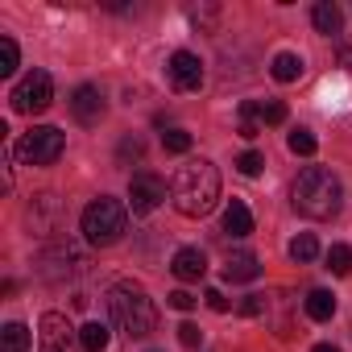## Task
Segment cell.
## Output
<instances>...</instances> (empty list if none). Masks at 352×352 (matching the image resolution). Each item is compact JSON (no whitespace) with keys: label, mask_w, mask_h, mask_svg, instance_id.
<instances>
[{"label":"cell","mask_w":352,"mask_h":352,"mask_svg":"<svg viewBox=\"0 0 352 352\" xmlns=\"http://www.w3.org/2000/svg\"><path fill=\"white\" fill-rule=\"evenodd\" d=\"M170 199H174V208H179L183 216H191V220L208 216L220 204V170L208 157L179 166V174H174V183H170Z\"/></svg>","instance_id":"6da1fadb"},{"label":"cell","mask_w":352,"mask_h":352,"mask_svg":"<svg viewBox=\"0 0 352 352\" xmlns=\"http://www.w3.org/2000/svg\"><path fill=\"white\" fill-rule=\"evenodd\" d=\"M290 199H294L298 216H307V220H331L340 212L344 191H340V179L327 166H307L294 179V187H290Z\"/></svg>","instance_id":"7a4b0ae2"},{"label":"cell","mask_w":352,"mask_h":352,"mask_svg":"<svg viewBox=\"0 0 352 352\" xmlns=\"http://www.w3.org/2000/svg\"><path fill=\"white\" fill-rule=\"evenodd\" d=\"M108 311H112V323L129 340H145L157 327V307L141 282H116L108 290Z\"/></svg>","instance_id":"3957f363"},{"label":"cell","mask_w":352,"mask_h":352,"mask_svg":"<svg viewBox=\"0 0 352 352\" xmlns=\"http://www.w3.org/2000/svg\"><path fill=\"white\" fill-rule=\"evenodd\" d=\"M124 228H129V208L120 199L100 195V199H91L83 208V236H87V245H100V249L116 245L124 236Z\"/></svg>","instance_id":"277c9868"},{"label":"cell","mask_w":352,"mask_h":352,"mask_svg":"<svg viewBox=\"0 0 352 352\" xmlns=\"http://www.w3.org/2000/svg\"><path fill=\"white\" fill-rule=\"evenodd\" d=\"M38 265H42V278H50V282H67V278H75V274L87 270V253H83L75 241L54 236V241H46Z\"/></svg>","instance_id":"5b68a950"},{"label":"cell","mask_w":352,"mask_h":352,"mask_svg":"<svg viewBox=\"0 0 352 352\" xmlns=\"http://www.w3.org/2000/svg\"><path fill=\"white\" fill-rule=\"evenodd\" d=\"M63 149H67V137H63V129H54V124L30 129V133L21 137V145H17L21 162H30V166H54V162L63 157Z\"/></svg>","instance_id":"8992f818"},{"label":"cell","mask_w":352,"mask_h":352,"mask_svg":"<svg viewBox=\"0 0 352 352\" xmlns=\"http://www.w3.org/2000/svg\"><path fill=\"white\" fill-rule=\"evenodd\" d=\"M50 100H54V79H50L46 71H30V75L9 91L13 112H25V116L46 112V108H50Z\"/></svg>","instance_id":"52a82bcc"},{"label":"cell","mask_w":352,"mask_h":352,"mask_svg":"<svg viewBox=\"0 0 352 352\" xmlns=\"http://www.w3.org/2000/svg\"><path fill=\"white\" fill-rule=\"evenodd\" d=\"M38 352H83L79 331L67 323L63 311H46L38 323Z\"/></svg>","instance_id":"ba28073f"},{"label":"cell","mask_w":352,"mask_h":352,"mask_svg":"<svg viewBox=\"0 0 352 352\" xmlns=\"http://www.w3.org/2000/svg\"><path fill=\"white\" fill-rule=\"evenodd\" d=\"M25 224H30V232L34 236H42V241H54V232H58V224H63V204H58V195H38L34 204H30V212H25Z\"/></svg>","instance_id":"9c48e42d"},{"label":"cell","mask_w":352,"mask_h":352,"mask_svg":"<svg viewBox=\"0 0 352 352\" xmlns=\"http://www.w3.org/2000/svg\"><path fill=\"white\" fill-rule=\"evenodd\" d=\"M166 75H170L174 91H199L204 87V63L191 50H174L170 63H166Z\"/></svg>","instance_id":"30bf717a"},{"label":"cell","mask_w":352,"mask_h":352,"mask_svg":"<svg viewBox=\"0 0 352 352\" xmlns=\"http://www.w3.org/2000/svg\"><path fill=\"white\" fill-rule=\"evenodd\" d=\"M162 199H166V183L157 179V174H133V183H129V208H133V216L157 212Z\"/></svg>","instance_id":"8fae6325"},{"label":"cell","mask_w":352,"mask_h":352,"mask_svg":"<svg viewBox=\"0 0 352 352\" xmlns=\"http://www.w3.org/2000/svg\"><path fill=\"white\" fill-rule=\"evenodd\" d=\"M104 91L100 87H91V83H83V87H75V96H71V112H75V120L79 124H100L104 120Z\"/></svg>","instance_id":"7c38bea8"},{"label":"cell","mask_w":352,"mask_h":352,"mask_svg":"<svg viewBox=\"0 0 352 352\" xmlns=\"http://www.w3.org/2000/svg\"><path fill=\"white\" fill-rule=\"evenodd\" d=\"M170 270H174V278L179 282H199L204 274H208V257H204V249H179L174 253V261H170Z\"/></svg>","instance_id":"4fadbf2b"},{"label":"cell","mask_w":352,"mask_h":352,"mask_svg":"<svg viewBox=\"0 0 352 352\" xmlns=\"http://www.w3.org/2000/svg\"><path fill=\"white\" fill-rule=\"evenodd\" d=\"M261 274V265H257V257L249 253V249H241V253H232L228 261H224V278L228 282H253Z\"/></svg>","instance_id":"5bb4252c"},{"label":"cell","mask_w":352,"mask_h":352,"mask_svg":"<svg viewBox=\"0 0 352 352\" xmlns=\"http://www.w3.org/2000/svg\"><path fill=\"white\" fill-rule=\"evenodd\" d=\"M311 21H315V30L327 34V38L344 30V13H340V5H331V0H319V5L311 9Z\"/></svg>","instance_id":"9a60e30c"},{"label":"cell","mask_w":352,"mask_h":352,"mask_svg":"<svg viewBox=\"0 0 352 352\" xmlns=\"http://www.w3.org/2000/svg\"><path fill=\"white\" fill-rule=\"evenodd\" d=\"M224 232H228V236H249V232H253V212H249L241 199H232V204L224 208Z\"/></svg>","instance_id":"2e32d148"},{"label":"cell","mask_w":352,"mask_h":352,"mask_svg":"<svg viewBox=\"0 0 352 352\" xmlns=\"http://www.w3.org/2000/svg\"><path fill=\"white\" fill-rule=\"evenodd\" d=\"M270 75H274L278 83H294V79L302 75V58H298V54H290V50H282V54H274Z\"/></svg>","instance_id":"e0dca14e"},{"label":"cell","mask_w":352,"mask_h":352,"mask_svg":"<svg viewBox=\"0 0 352 352\" xmlns=\"http://www.w3.org/2000/svg\"><path fill=\"white\" fill-rule=\"evenodd\" d=\"M307 315H311L315 323L331 319V315H336V294H331V290H311V294H307Z\"/></svg>","instance_id":"ac0fdd59"},{"label":"cell","mask_w":352,"mask_h":352,"mask_svg":"<svg viewBox=\"0 0 352 352\" xmlns=\"http://www.w3.org/2000/svg\"><path fill=\"white\" fill-rule=\"evenodd\" d=\"M108 340H112V331H108L104 323H96V319L79 327V344H83V352H104Z\"/></svg>","instance_id":"d6986e66"},{"label":"cell","mask_w":352,"mask_h":352,"mask_svg":"<svg viewBox=\"0 0 352 352\" xmlns=\"http://www.w3.org/2000/svg\"><path fill=\"white\" fill-rule=\"evenodd\" d=\"M0 352H30V327L25 323H5V331H0Z\"/></svg>","instance_id":"ffe728a7"},{"label":"cell","mask_w":352,"mask_h":352,"mask_svg":"<svg viewBox=\"0 0 352 352\" xmlns=\"http://www.w3.org/2000/svg\"><path fill=\"white\" fill-rule=\"evenodd\" d=\"M290 257H294L298 265H307V261H315V257H319V241H315L311 232H298V236L290 241Z\"/></svg>","instance_id":"44dd1931"},{"label":"cell","mask_w":352,"mask_h":352,"mask_svg":"<svg viewBox=\"0 0 352 352\" xmlns=\"http://www.w3.org/2000/svg\"><path fill=\"white\" fill-rule=\"evenodd\" d=\"M327 270L336 278H348L352 274V245H331L327 249Z\"/></svg>","instance_id":"7402d4cb"},{"label":"cell","mask_w":352,"mask_h":352,"mask_svg":"<svg viewBox=\"0 0 352 352\" xmlns=\"http://www.w3.org/2000/svg\"><path fill=\"white\" fill-rule=\"evenodd\" d=\"M286 145H290V153H298V157H311V153L319 149L315 133H307V129H294V133L286 137Z\"/></svg>","instance_id":"603a6c76"},{"label":"cell","mask_w":352,"mask_h":352,"mask_svg":"<svg viewBox=\"0 0 352 352\" xmlns=\"http://www.w3.org/2000/svg\"><path fill=\"white\" fill-rule=\"evenodd\" d=\"M257 133H261V124H257V104H253V100H245V104H241V137H245V141H253Z\"/></svg>","instance_id":"cb8c5ba5"},{"label":"cell","mask_w":352,"mask_h":352,"mask_svg":"<svg viewBox=\"0 0 352 352\" xmlns=\"http://www.w3.org/2000/svg\"><path fill=\"white\" fill-rule=\"evenodd\" d=\"M17 58H21L17 54V42L13 38H0V75H5V79L17 71Z\"/></svg>","instance_id":"d4e9b609"},{"label":"cell","mask_w":352,"mask_h":352,"mask_svg":"<svg viewBox=\"0 0 352 352\" xmlns=\"http://www.w3.org/2000/svg\"><path fill=\"white\" fill-rule=\"evenodd\" d=\"M162 145H166L170 153H187V149H191V133H187V129H166V133H162Z\"/></svg>","instance_id":"484cf974"},{"label":"cell","mask_w":352,"mask_h":352,"mask_svg":"<svg viewBox=\"0 0 352 352\" xmlns=\"http://www.w3.org/2000/svg\"><path fill=\"white\" fill-rule=\"evenodd\" d=\"M261 166H265V157H261L257 149H245V153L236 157V170L245 174V179H257V174H261Z\"/></svg>","instance_id":"4316f807"},{"label":"cell","mask_w":352,"mask_h":352,"mask_svg":"<svg viewBox=\"0 0 352 352\" xmlns=\"http://www.w3.org/2000/svg\"><path fill=\"white\" fill-rule=\"evenodd\" d=\"M257 120H261V124H282V120H286V104H282V100L257 104Z\"/></svg>","instance_id":"83f0119b"},{"label":"cell","mask_w":352,"mask_h":352,"mask_svg":"<svg viewBox=\"0 0 352 352\" xmlns=\"http://www.w3.org/2000/svg\"><path fill=\"white\" fill-rule=\"evenodd\" d=\"M141 153H145V145H141V137H124V141H120V149H116V157H120V162H129V157L137 162Z\"/></svg>","instance_id":"f1b7e54d"},{"label":"cell","mask_w":352,"mask_h":352,"mask_svg":"<svg viewBox=\"0 0 352 352\" xmlns=\"http://www.w3.org/2000/svg\"><path fill=\"white\" fill-rule=\"evenodd\" d=\"M241 315H249V319H257V315H265V294H249V298L241 302Z\"/></svg>","instance_id":"f546056e"},{"label":"cell","mask_w":352,"mask_h":352,"mask_svg":"<svg viewBox=\"0 0 352 352\" xmlns=\"http://www.w3.org/2000/svg\"><path fill=\"white\" fill-rule=\"evenodd\" d=\"M179 340H183V348H199V344H204V331H199L195 323H183V327H179Z\"/></svg>","instance_id":"4dcf8cb0"},{"label":"cell","mask_w":352,"mask_h":352,"mask_svg":"<svg viewBox=\"0 0 352 352\" xmlns=\"http://www.w3.org/2000/svg\"><path fill=\"white\" fill-rule=\"evenodd\" d=\"M187 17H191L195 25H212V21H216V9H212V5H208V9H187Z\"/></svg>","instance_id":"1f68e13d"},{"label":"cell","mask_w":352,"mask_h":352,"mask_svg":"<svg viewBox=\"0 0 352 352\" xmlns=\"http://www.w3.org/2000/svg\"><path fill=\"white\" fill-rule=\"evenodd\" d=\"M170 307H174V311H191V307H195V298H191L187 290H174V294H170Z\"/></svg>","instance_id":"d6a6232c"},{"label":"cell","mask_w":352,"mask_h":352,"mask_svg":"<svg viewBox=\"0 0 352 352\" xmlns=\"http://www.w3.org/2000/svg\"><path fill=\"white\" fill-rule=\"evenodd\" d=\"M204 298H208V307H212V311H216V315H224V311H228V298H224V294H220V290H208V294H204Z\"/></svg>","instance_id":"836d02e7"},{"label":"cell","mask_w":352,"mask_h":352,"mask_svg":"<svg viewBox=\"0 0 352 352\" xmlns=\"http://www.w3.org/2000/svg\"><path fill=\"white\" fill-rule=\"evenodd\" d=\"M311 352H340V348H336V344H315Z\"/></svg>","instance_id":"e575fe53"}]
</instances>
